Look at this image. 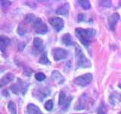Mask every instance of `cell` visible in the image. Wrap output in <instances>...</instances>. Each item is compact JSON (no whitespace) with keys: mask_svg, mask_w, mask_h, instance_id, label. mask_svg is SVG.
I'll return each instance as SVG.
<instances>
[{"mask_svg":"<svg viewBox=\"0 0 121 114\" xmlns=\"http://www.w3.org/2000/svg\"><path fill=\"white\" fill-rule=\"evenodd\" d=\"M33 28L35 30V31L36 33L39 34H44L45 33L48 32V27L47 25L45 24L43 21V20L39 18H36L35 21L33 24Z\"/></svg>","mask_w":121,"mask_h":114,"instance_id":"cell-4","label":"cell"},{"mask_svg":"<svg viewBox=\"0 0 121 114\" xmlns=\"http://www.w3.org/2000/svg\"><path fill=\"white\" fill-rule=\"evenodd\" d=\"M10 42L11 40L8 37L2 35L0 37V49H1V51L2 53L5 52L7 47L10 44Z\"/></svg>","mask_w":121,"mask_h":114,"instance_id":"cell-10","label":"cell"},{"mask_svg":"<svg viewBox=\"0 0 121 114\" xmlns=\"http://www.w3.org/2000/svg\"><path fill=\"white\" fill-rule=\"evenodd\" d=\"M62 42L64 45L66 46H71L73 45L74 43L72 40V37H71V35L70 33H65L64 35L62 37Z\"/></svg>","mask_w":121,"mask_h":114,"instance_id":"cell-15","label":"cell"},{"mask_svg":"<svg viewBox=\"0 0 121 114\" xmlns=\"http://www.w3.org/2000/svg\"><path fill=\"white\" fill-rule=\"evenodd\" d=\"M49 23L52 25V27L54 28L56 31H60L61 30L64 28V21L62 18H60L59 17H53L51 18L48 20Z\"/></svg>","mask_w":121,"mask_h":114,"instance_id":"cell-6","label":"cell"},{"mask_svg":"<svg viewBox=\"0 0 121 114\" xmlns=\"http://www.w3.org/2000/svg\"><path fill=\"white\" fill-rule=\"evenodd\" d=\"M76 57H77V68H88L91 66L90 61L83 54L81 48L75 43Z\"/></svg>","mask_w":121,"mask_h":114,"instance_id":"cell-2","label":"cell"},{"mask_svg":"<svg viewBox=\"0 0 121 114\" xmlns=\"http://www.w3.org/2000/svg\"><path fill=\"white\" fill-rule=\"evenodd\" d=\"M96 31L93 29H82L77 28L75 30V34L78 39L80 40L81 43L88 47L91 42V38H92L95 35Z\"/></svg>","mask_w":121,"mask_h":114,"instance_id":"cell-1","label":"cell"},{"mask_svg":"<svg viewBox=\"0 0 121 114\" xmlns=\"http://www.w3.org/2000/svg\"><path fill=\"white\" fill-rule=\"evenodd\" d=\"M39 63L43 64V65H50L51 64V62L48 59V57L45 53H43V55H42L41 58L39 59Z\"/></svg>","mask_w":121,"mask_h":114,"instance_id":"cell-18","label":"cell"},{"mask_svg":"<svg viewBox=\"0 0 121 114\" xmlns=\"http://www.w3.org/2000/svg\"><path fill=\"white\" fill-rule=\"evenodd\" d=\"M119 5H120V7H121V1H120V4H119Z\"/></svg>","mask_w":121,"mask_h":114,"instance_id":"cell-29","label":"cell"},{"mask_svg":"<svg viewBox=\"0 0 121 114\" xmlns=\"http://www.w3.org/2000/svg\"><path fill=\"white\" fill-rule=\"evenodd\" d=\"M35 78H36V79L37 80V81H43V80L45 79V78H46V76H45V74H43V72H38V73L36 74Z\"/></svg>","mask_w":121,"mask_h":114,"instance_id":"cell-23","label":"cell"},{"mask_svg":"<svg viewBox=\"0 0 121 114\" xmlns=\"http://www.w3.org/2000/svg\"><path fill=\"white\" fill-rule=\"evenodd\" d=\"M45 109L48 110V111H51L53 108V101L52 100H48V101L45 102V104H44Z\"/></svg>","mask_w":121,"mask_h":114,"instance_id":"cell-22","label":"cell"},{"mask_svg":"<svg viewBox=\"0 0 121 114\" xmlns=\"http://www.w3.org/2000/svg\"><path fill=\"white\" fill-rule=\"evenodd\" d=\"M8 109H9L11 114H17V108L16 105L14 102H9L8 104Z\"/></svg>","mask_w":121,"mask_h":114,"instance_id":"cell-17","label":"cell"},{"mask_svg":"<svg viewBox=\"0 0 121 114\" xmlns=\"http://www.w3.org/2000/svg\"><path fill=\"white\" fill-rule=\"evenodd\" d=\"M68 54H69V52L63 48H54L52 49V55L54 59L56 61L66 59Z\"/></svg>","mask_w":121,"mask_h":114,"instance_id":"cell-5","label":"cell"},{"mask_svg":"<svg viewBox=\"0 0 121 114\" xmlns=\"http://www.w3.org/2000/svg\"><path fill=\"white\" fill-rule=\"evenodd\" d=\"M49 93H50V90H47L46 88L40 89L37 91V97L39 98V100H42V99H43L44 97L49 95Z\"/></svg>","mask_w":121,"mask_h":114,"instance_id":"cell-16","label":"cell"},{"mask_svg":"<svg viewBox=\"0 0 121 114\" xmlns=\"http://www.w3.org/2000/svg\"><path fill=\"white\" fill-rule=\"evenodd\" d=\"M79 3L83 9L88 10L91 9V4L89 1H85V0H83V1H79Z\"/></svg>","mask_w":121,"mask_h":114,"instance_id":"cell-21","label":"cell"},{"mask_svg":"<svg viewBox=\"0 0 121 114\" xmlns=\"http://www.w3.org/2000/svg\"><path fill=\"white\" fill-rule=\"evenodd\" d=\"M72 100V97H67L66 96V94H64L63 91L60 93L59 96V105L60 106H64V109H67L68 106L70 105V103Z\"/></svg>","mask_w":121,"mask_h":114,"instance_id":"cell-7","label":"cell"},{"mask_svg":"<svg viewBox=\"0 0 121 114\" xmlns=\"http://www.w3.org/2000/svg\"><path fill=\"white\" fill-rule=\"evenodd\" d=\"M10 88H11V91H12L14 94H17L19 93V89H20V87H19V86L17 85H11Z\"/></svg>","mask_w":121,"mask_h":114,"instance_id":"cell-24","label":"cell"},{"mask_svg":"<svg viewBox=\"0 0 121 114\" xmlns=\"http://www.w3.org/2000/svg\"><path fill=\"white\" fill-rule=\"evenodd\" d=\"M33 47L35 50L38 52H42L44 50V44L43 41L40 38L35 37L33 40Z\"/></svg>","mask_w":121,"mask_h":114,"instance_id":"cell-9","label":"cell"},{"mask_svg":"<svg viewBox=\"0 0 121 114\" xmlns=\"http://www.w3.org/2000/svg\"><path fill=\"white\" fill-rule=\"evenodd\" d=\"M120 19V15L117 13H114L111 14V16L108 18V25H109V28L111 30H114L115 29V26L117 24V23L118 22Z\"/></svg>","mask_w":121,"mask_h":114,"instance_id":"cell-8","label":"cell"},{"mask_svg":"<svg viewBox=\"0 0 121 114\" xmlns=\"http://www.w3.org/2000/svg\"><path fill=\"white\" fill-rule=\"evenodd\" d=\"M98 114H107L106 113V109L104 106H100V107L98 109Z\"/></svg>","mask_w":121,"mask_h":114,"instance_id":"cell-26","label":"cell"},{"mask_svg":"<svg viewBox=\"0 0 121 114\" xmlns=\"http://www.w3.org/2000/svg\"><path fill=\"white\" fill-rule=\"evenodd\" d=\"M27 112L29 114H43L40 109L33 104H30L27 105Z\"/></svg>","mask_w":121,"mask_h":114,"instance_id":"cell-12","label":"cell"},{"mask_svg":"<svg viewBox=\"0 0 121 114\" xmlns=\"http://www.w3.org/2000/svg\"><path fill=\"white\" fill-rule=\"evenodd\" d=\"M56 14H61L64 15V16H67L68 14H69V5L67 3H65L63 5L59 7L56 10Z\"/></svg>","mask_w":121,"mask_h":114,"instance_id":"cell-11","label":"cell"},{"mask_svg":"<svg viewBox=\"0 0 121 114\" xmlns=\"http://www.w3.org/2000/svg\"><path fill=\"white\" fill-rule=\"evenodd\" d=\"M36 18L35 16H34V14H26V17H25V21L26 23H28V24H33L34 21H35L36 20Z\"/></svg>","mask_w":121,"mask_h":114,"instance_id":"cell-19","label":"cell"},{"mask_svg":"<svg viewBox=\"0 0 121 114\" xmlns=\"http://www.w3.org/2000/svg\"><path fill=\"white\" fill-rule=\"evenodd\" d=\"M17 31V33L19 34V35L23 36V35H25V34L26 33V32H27V29H26V28H25L24 25L20 24L18 26Z\"/></svg>","mask_w":121,"mask_h":114,"instance_id":"cell-20","label":"cell"},{"mask_svg":"<svg viewBox=\"0 0 121 114\" xmlns=\"http://www.w3.org/2000/svg\"><path fill=\"white\" fill-rule=\"evenodd\" d=\"M11 4L10 2H8V1H1V5L2 6H5V5H9Z\"/></svg>","mask_w":121,"mask_h":114,"instance_id":"cell-28","label":"cell"},{"mask_svg":"<svg viewBox=\"0 0 121 114\" xmlns=\"http://www.w3.org/2000/svg\"><path fill=\"white\" fill-rule=\"evenodd\" d=\"M84 19H85L84 14H79L78 15V21H84Z\"/></svg>","mask_w":121,"mask_h":114,"instance_id":"cell-27","label":"cell"},{"mask_svg":"<svg viewBox=\"0 0 121 114\" xmlns=\"http://www.w3.org/2000/svg\"><path fill=\"white\" fill-rule=\"evenodd\" d=\"M92 80V75L90 73H87L85 75H82L81 76H79L75 79V84L78 86L85 87L89 85Z\"/></svg>","mask_w":121,"mask_h":114,"instance_id":"cell-3","label":"cell"},{"mask_svg":"<svg viewBox=\"0 0 121 114\" xmlns=\"http://www.w3.org/2000/svg\"><path fill=\"white\" fill-rule=\"evenodd\" d=\"M120 114H121V112H120Z\"/></svg>","mask_w":121,"mask_h":114,"instance_id":"cell-30","label":"cell"},{"mask_svg":"<svg viewBox=\"0 0 121 114\" xmlns=\"http://www.w3.org/2000/svg\"><path fill=\"white\" fill-rule=\"evenodd\" d=\"M13 79H14V75L11 73H8L5 76H3V78L1 79V81H0L1 82V87L10 83L11 81H13Z\"/></svg>","mask_w":121,"mask_h":114,"instance_id":"cell-14","label":"cell"},{"mask_svg":"<svg viewBox=\"0 0 121 114\" xmlns=\"http://www.w3.org/2000/svg\"><path fill=\"white\" fill-rule=\"evenodd\" d=\"M52 78L58 82L59 85H62L64 82V78L62 76V75L58 71H54L52 73Z\"/></svg>","mask_w":121,"mask_h":114,"instance_id":"cell-13","label":"cell"},{"mask_svg":"<svg viewBox=\"0 0 121 114\" xmlns=\"http://www.w3.org/2000/svg\"><path fill=\"white\" fill-rule=\"evenodd\" d=\"M101 2V5L102 6H104V7H111L112 3H111V1H101L100 2Z\"/></svg>","mask_w":121,"mask_h":114,"instance_id":"cell-25","label":"cell"}]
</instances>
